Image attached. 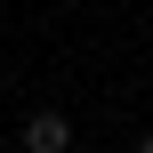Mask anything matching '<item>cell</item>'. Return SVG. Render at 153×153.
I'll return each mask as SVG.
<instances>
[{"mask_svg":"<svg viewBox=\"0 0 153 153\" xmlns=\"http://www.w3.org/2000/svg\"><path fill=\"white\" fill-rule=\"evenodd\" d=\"M16 137H24V153H65V145H73V121L40 105V113H24V129H16Z\"/></svg>","mask_w":153,"mask_h":153,"instance_id":"6da1fadb","label":"cell"},{"mask_svg":"<svg viewBox=\"0 0 153 153\" xmlns=\"http://www.w3.org/2000/svg\"><path fill=\"white\" fill-rule=\"evenodd\" d=\"M137 153H153V129H145V137H137Z\"/></svg>","mask_w":153,"mask_h":153,"instance_id":"7a4b0ae2","label":"cell"}]
</instances>
